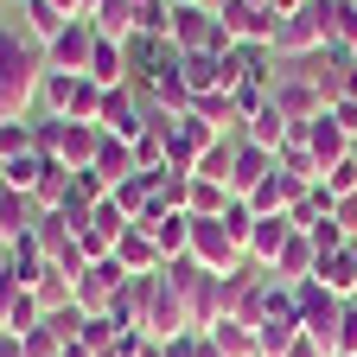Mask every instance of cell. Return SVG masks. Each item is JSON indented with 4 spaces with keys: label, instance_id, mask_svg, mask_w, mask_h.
Wrapping results in <instances>:
<instances>
[{
    "label": "cell",
    "instance_id": "obj_1",
    "mask_svg": "<svg viewBox=\"0 0 357 357\" xmlns=\"http://www.w3.org/2000/svg\"><path fill=\"white\" fill-rule=\"evenodd\" d=\"M45 70H52V64H45V45L26 26H0V121L38 109Z\"/></svg>",
    "mask_w": 357,
    "mask_h": 357
},
{
    "label": "cell",
    "instance_id": "obj_2",
    "mask_svg": "<svg viewBox=\"0 0 357 357\" xmlns=\"http://www.w3.org/2000/svg\"><path fill=\"white\" fill-rule=\"evenodd\" d=\"M102 109V83L83 77V70H45L38 83V115H58V121H96Z\"/></svg>",
    "mask_w": 357,
    "mask_h": 357
},
{
    "label": "cell",
    "instance_id": "obj_3",
    "mask_svg": "<svg viewBox=\"0 0 357 357\" xmlns=\"http://www.w3.org/2000/svg\"><path fill=\"white\" fill-rule=\"evenodd\" d=\"M134 306H141V332L147 338H178V332H192L185 326V300H178V287L166 281V268H153V275L134 281Z\"/></svg>",
    "mask_w": 357,
    "mask_h": 357
},
{
    "label": "cell",
    "instance_id": "obj_4",
    "mask_svg": "<svg viewBox=\"0 0 357 357\" xmlns=\"http://www.w3.org/2000/svg\"><path fill=\"white\" fill-rule=\"evenodd\" d=\"M121 52H128V83H160V77H172L178 64H185L178 45L172 38H153V32H134Z\"/></svg>",
    "mask_w": 357,
    "mask_h": 357
},
{
    "label": "cell",
    "instance_id": "obj_5",
    "mask_svg": "<svg viewBox=\"0 0 357 357\" xmlns=\"http://www.w3.org/2000/svg\"><path fill=\"white\" fill-rule=\"evenodd\" d=\"M192 261H204L211 275H230V268L243 261V243L230 236L223 217H192Z\"/></svg>",
    "mask_w": 357,
    "mask_h": 357
},
{
    "label": "cell",
    "instance_id": "obj_6",
    "mask_svg": "<svg viewBox=\"0 0 357 357\" xmlns=\"http://www.w3.org/2000/svg\"><path fill=\"white\" fill-rule=\"evenodd\" d=\"M96 128L102 134H115V141H141L147 134V102L134 96V83H121V89H102V109H96Z\"/></svg>",
    "mask_w": 357,
    "mask_h": 357
},
{
    "label": "cell",
    "instance_id": "obj_7",
    "mask_svg": "<svg viewBox=\"0 0 357 357\" xmlns=\"http://www.w3.org/2000/svg\"><path fill=\"white\" fill-rule=\"evenodd\" d=\"M96 20H70L52 45H45V64L52 70H89V52H96Z\"/></svg>",
    "mask_w": 357,
    "mask_h": 357
},
{
    "label": "cell",
    "instance_id": "obj_8",
    "mask_svg": "<svg viewBox=\"0 0 357 357\" xmlns=\"http://www.w3.org/2000/svg\"><path fill=\"white\" fill-rule=\"evenodd\" d=\"M121 281H128V275L115 268V255H109V261H89L83 275H77V294H70V300L89 312V319H96V312H109V300L121 294Z\"/></svg>",
    "mask_w": 357,
    "mask_h": 357
},
{
    "label": "cell",
    "instance_id": "obj_9",
    "mask_svg": "<svg viewBox=\"0 0 357 357\" xmlns=\"http://www.w3.org/2000/svg\"><path fill=\"white\" fill-rule=\"evenodd\" d=\"M115 268H121L128 281H141V275H153V268H166V261H160V243L141 230V223H128V230L115 236Z\"/></svg>",
    "mask_w": 357,
    "mask_h": 357
},
{
    "label": "cell",
    "instance_id": "obj_10",
    "mask_svg": "<svg viewBox=\"0 0 357 357\" xmlns=\"http://www.w3.org/2000/svg\"><path fill=\"white\" fill-rule=\"evenodd\" d=\"M141 230L160 243V261L192 255V217H185V211H147V217H141Z\"/></svg>",
    "mask_w": 357,
    "mask_h": 357
},
{
    "label": "cell",
    "instance_id": "obj_11",
    "mask_svg": "<svg viewBox=\"0 0 357 357\" xmlns=\"http://www.w3.org/2000/svg\"><path fill=\"white\" fill-rule=\"evenodd\" d=\"M281 160L275 153H268V147H255V141H243V134H236V160H230V198H249L255 185H261V178L268 172H275Z\"/></svg>",
    "mask_w": 357,
    "mask_h": 357
},
{
    "label": "cell",
    "instance_id": "obj_12",
    "mask_svg": "<svg viewBox=\"0 0 357 357\" xmlns=\"http://www.w3.org/2000/svg\"><path fill=\"white\" fill-rule=\"evenodd\" d=\"M32 326H45L38 294L20 287V281H7V287H0V332H32Z\"/></svg>",
    "mask_w": 357,
    "mask_h": 357
},
{
    "label": "cell",
    "instance_id": "obj_13",
    "mask_svg": "<svg viewBox=\"0 0 357 357\" xmlns=\"http://www.w3.org/2000/svg\"><path fill=\"white\" fill-rule=\"evenodd\" d=\"M306 153L319 160V178H326V166H338V160L351 153V134L332 121V109H326L319 121H306Z\"/></svg>",
    "mask_w": 357,
    "mask_h": 357
},
{
    "label": "cell",
    "instance_id": "obj_14",
    "mask_svg": "<svg viewBox=\"0 0 357 357\" xmlns=\"http://www.w3.org/2000/svg\"><path fill=\"white\" fill-rule=\"evenodd\" d=\"M96 147H102V128H96V121H64V134H58V160H64L70 172L96 166Z\"/></svg>",
    "mask_w": 357,
    "mask_h": 357
},
{
    "label": "cell",
    "instance_id": "obj_15",
    "mask_svg": "<svg viewBox=\"0 0 357 357\" xmlns=\"http://www.w3.org/2000/svg\"><path fill=\"white\" fill-rule=\"evenodd\" d=\"M287 236H294V217H255V230H249V261L255 268H275V255L287 249Z\"/></svg>",
    "mask_w": 357,
    "mask_h": 357
},
{
    "label": "cell",
    "instance_id": "obj_16",
    "mask_svg": "<svg viewBox=\"0 0 357 357\" xmlns=\"http://www.w3.org/2000/svg\"><path fill=\"white\" fill-rule=\"evenodd\" d=\"M38 217H45V204L32 198V192H7V185H0V236H32L38 230Z\"/></svg>",
    "mask_w": 357,
    "mask_h": 357
},
{
    "label": "cell",
    "instance_id": "obj_17",
    "mask_svg": "<svg viewBox=\"0 0 357 357\" xmlns=\"http://www.w3.org/2000/svg\"><path fill=\"white\" fill-rule=\"evenodd\" d=\"M312 268H319V255H312L306 230H294V236H287V249L275 255V281H281V287H300V281L312 275Z\"/></svg>",
    "mask_w": 357,
    "mask_h": 357
},
{
    "label": "cell",
    "instance_id": "obj_18",
    "mask_svg": "<svg viewBox=\"0 0 357 357\" xmlns=\"http://www.w3.org/2000/svg\"><path fill=\"white\" fill-rule=\"evenodd\" d=\"M211 344H217V357H261L255 351V326L236 319V312H223V319L211 326Z\"/></svg>",
    "mask_w": 357,
    "mask_h": 357
},
{
    "label": "cell",
    "instance_id": "obj_19",
    "mask_svg": "<svg viewBox=\"0 0 357 357\" xmlns=\"http://www.w3.org/2000/svg\"><path fill=\"white\" fill-rule=\"evenodd\" d=\"M45 166H52V153H20V160H0V185H7V192H32V198H38Z\"/></svg>",
    "mask_w": 357,
    "mask_h": 357
},
{
    "label": "cell",
    "instance_id": "obj_20",
    "mask_svg": "<svg viewBox=\"0 0 357 357\" xmlns=\"http://www.w3.org/2000/svg\"><path fill=\"white\" fill-rule=\"evenodd\" d=\"M83 77H96L102 89H121V83H128V52H121L115 38H96V52H89V70H83Z\"/></svg>",
    "mask_w": 357,
    "mask_h": 357
},
{
    "label": "cell",
    "instance_id": "obj_21",
    "mask_svg": "<svg viewBox=\"0 0 357 357\" xmlns=\"http://www.w3.org/2000/svg\"><path fill=\"white\" fill-rule=\"evenodd\" d=\"M32 294H38V306H45V312H58V306H70L77 275H70V268H58V261H45V268H38V281H32Z\"/></svg>",
    "mask_w": 357,
    "mask_h": 357
},
{
    "label": "cell",
    "instance_id": "obj_22",
    "mask_svg": "<svg viewBox=\"0 0 357 357\" xmlns=\"http://www.w3.org/2000/svg\"><path fill=\"white\" fill-rule=\"evenodd\" d=\"M275 52H281V64H287V58H312V52H319V32H312V20H306V13L281 20V32H275Z\"/></svg>",
    "mask_w": 357,
    "mask_h": 357
},
{
    "label": "cell",
    "instance_id": "obj_23",
    "mask_svg": "<svg viewBox=\"0 0 357 357\" xmlns=\"http://www.w3.org/2000/svg\"><path fill=\"white\" fill-rule=\"evenodd\" d=\"M20 26H26V32L38 38V45H52V38H58V32L70 26V13H58L52 0H26V7H20Z\"/></svg>",
    "mask_w": 357,
    "mask_h": 357
},
{
    "label": "cell",
    "instance_id": "obj_24",
    "mask_svg": "<svg viewBox=\"0 0 357 357\" xmlns=\"http://www.w3.org/2000/svg\"><path fill=\"white\" fill-rule=\"evenodd\" d=\"M89 20H96L102 38L128 45V38H134V0H96V13H89Z\"/></svg>",
    "mask_w": 357,
    "mask_h": 357
},
{
    "label": "cell",
    "instance_id": "obj_25",
    "mask_svg": "<svg viewBox=\"0 0 357 357\" xmlns=\"http://www.w3.org/2000/svg\"><path fill=\"white\" fill-rule=\"evenodd\" d=\"M243 141H255V147H268V153H281V141H287V121L275 115V102H268L261 115H249V121H243Z\"/></svg>",
    "mask_w": 357,
    "mask_h": 357
},
{
    "label": "cell",
    "instance_id": "obj_26",
    "mask_svg": "<svg viewBox=\"0 0 357 357\" xmlns=\"http://www.w3.org/2000/svg\"><path fill=\"white\" fill-rule=\"evenodd\" d=\"M109 192H115L109 178H102L96 166H83V172H70V198H64V204H83V211H96V204H102Z\"/></svg>",
    "mask_w": 357,
    "mask_h": 357
},
{
    "label": "cell",
    "instance_id": "obj_27",
    "mask_svg": "<svg viewBox=\"0 0 357 357\" xmlns=\"http://www.w3.org/2000/svg\"><path fill=\"white\" fill-rule=\"evenodd\" d=\"M134 32L172 38V0H134Z\"/></svg>",
    "mask_w": 357,
    "mask_h": 357
},
{
    "label": "cell",
    "instance_id": "obj_28",
    "mask_svg": "<svg viewBox=\"0 0 357 357\" xmlns=\"http://www.w3.org/2000/svg\"><path fill=\"white\" fill-rule=\"evenodd\" d=\"M20 153H38V147H32V115L0 121V160H20Z\"/></svg>",
    "mask_w": 357,
    "mask_h": 357
},
{
    "label": "cell",
    "instance_id": "obj_29",
    "mask_svg": "<svg viewBox=\"0 0 357 357\" xmlns=\"http://www.w3.org/2000/svg\"><path fill=\"white\" fill-rule=\"evenodd\" d=\"M134 166L141 172H166V134L160 128H147L141 141H134Z\"/></svg>",
    "mask_w": 357,
    "mask_h": 357
},
{
    "label": "cell",
    "instance_id": "obj_30",
    "mask_svg": "<svg viewBox=\"0 0 357 357\" xmlns=\"http://www.w3.org/2000/svg\"><path fill=\"white\" fill-rule=\"evenodd\" d=\"M20 351L26 357H64V338L52 326H32V332H20Z\"/></svg>",
    "mask_w": 357,
    "mask_h": 357
},
{
    "label": "cell",
    "instance_id": "obj_31",
    "mask_svg": "<svg viewBox=\"0 0 357 357\" xmlns=\"http://www.w3.org/2000/svg\"><path fill=\"white\" fill-rule=\"evenodd\" d=\"M166 357H217V344H211V332H178V338H166Z\"/></svg>",
    "mask_w": 357,
    "mask_h": 357
},
{
    "label": "cell",
    "instance_id": "obj_32",
    "mask_svg": "<svg viewBox=\"0 0 357 357\" xmlns=\"http://www.w3.org/2000/svg\"><path fill=\"white\" fill-rule=\"evenodd\" d=\"M332 45L357 58V0H338V38H332Z\"/></svg>",
    "mask_w": 357,
    "mask_h": 357
},
{
    "label": "cell",
    "instance_id": "obj_33",
    "mask_svg": "<svg viewBox=\"0 0 357 357\" xmlns=\"http://www.w3.org/2000/svg\"><path fill=\"white\" fill-rule=\"evenodd\" d=\"M287 357H332V351H326L319 338H312V332H300V338L287 344Z\"/></svg>",
    "mask_w": 357,
    "mask_h": 357
},
{
    "label": "cell",
    "instance_id": "obj_34",
    "mask_svg": "<svg viewBox=\"0 0 357 357\" xmlns=\"http://www.w3.org/2000/svg\"><path fill=\"white\" fill-rule=\"evenodd\" d=\"M338 102H357V58L344 64V83H338Z\"/></svg>",
    "mask_w": 357,
    "mask_h": 357
},
{
    "label": "cell",
    "instance_id": "obj_35",
    "mask_svg": "<svg viewBox=\"0 0 357 357\" xmlns=\"http://www.w3.org/2000/svg\"><path fill=\"white\" fill-rule=\"evenodd\" d=\"M0 357H26L20 351V332H0Z\"/></svg>",
    "mask_w": 357,
    "mask_h": 357
},
{
    "label": "cell",
    "instance_id": "obj_36",
    "mask_svg": "<svg viewBox=\"0 0 357 357\" xmlns=\"http://www.w3.org/2000/svg\"><path fill=\"white\" fill-rule=\"evenodd\" d=\"M58 13H70V20H83V0H52Z\"/></svg>",
    "mask_w": 357,
    "mask_h": 357
},
{
    "label": "cell",
    "instance_id": "obj_37",
    "mask_svg": "<svg viewBox=\"0 0 357 357\" xmlns=\"http://www.w3.org/2000/svg\"><path fill=\"white\" fill-rule=\"evenodd\" d=\"M204 7H211V13H223V7H230V0H204Z\"/></svg>",
    "mask_w": 357,
    "mask_h": 357
},
{
    "label": "cell",
    "instance_id": "obj_38",
    "mask_svg": "<svg viewBox=\"0 0 357 357\" xmlns=\"http://www.w3.org/2000/svg\"><path fill=\"white\" fill-rule=\"evenodd\" d=\"M172 7H204V0H172Z\"/></svg>",
    "mask_w": 357,
    "mask_h": 357
},
{
    "label": "cell",
    "instance_id": "obj_39",
    "mask_svg": "<svg viewBox=\"0 0 357 357\" xmlns=\"http://www.w3.org/2000/svg\"><path fill=\"white\" fill-rule=\"evenodd\" d=\"M89 13H96V0H83V20H89Z\"/></svg>",
    "mask_w": 357,
    "mask_h": 357
},
{
    "label": "cell",
    "instance_id": "obj_40",
    "mask_svg": "<svg viewBox=\"0 0 357 357\" xmlns=\"http://www.w3.org/2000/svg\"><path fill=\"white\" fill-rule=\"evenodd\" d=\"M0 26H7V0H0Z\"/></svg>",
    "mask_w": 357,
    "mask_h": 357
},
{
    "label": "cell",
    "instance_id": "obj_41",
    "mask_svg": "<svg viewBox=\"0 0 357 357\" xmlns=\"http://www.w3.org/2000/svg\"><path fill=\"white\" fill-rule=\"evenodd\" d=\"M7 7H26V0H7Z\"/></svg>",
    "mask_w": 357,
    "mask_h": 357
}]
</instances>
